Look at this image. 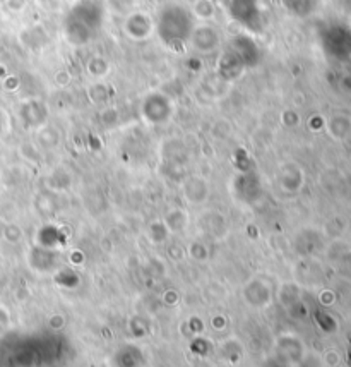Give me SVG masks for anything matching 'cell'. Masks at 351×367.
<instances>
[{"label":"cell","mask_w":351,"mask_h":367,"mask_svg":"<svg viewBox=\"0 0 351 367\" xmlns=\"http://www.w3.org/2000/svg\"><path fill=\"white\" fill-rule=\"evenodd\" d=\"M194 33V18L187 7L170 4L163 7L158 18V35L170 49H182Z\"/></svg>","instance_id":"1"},{"label":"cell","mask_w":351,"mask_h":367,"mask_svg":"<svg viewBox=\"0 0 351 367\" xmlns=\"http://www.w3.org/2000/svg\"><path fill=\"white\" fill-rule=\"evenodd\" d=\"M103 7L96 0H81L66 18V35L72 44L83 45L100 31Z\"/></svg>","instance_id":"2"},{"label":"cell","mask_w":351,"mask_h":367,"mask_svg":"<svg viewBox=\"0 0 351 367\" xmlns=\"http://www.w3.org/2000/svg\"><path fill=\"white\" fill-rule=\"evenodd\" d=\"M259 62V50L254 41L247 36H238L228 45L220 62V72L226 79H233L247 67Z\"/></svg>","instance_id":"3"},{"label":"cell","mask_w":351,"mask_h":367,"mask_svg":"<svg viewBox=\"0 0 351 367\" xmlns=\"http://www.w3.org/2000/svg\"><path fill=\"white\" fill-rule=\"evenodd\" d=\"M230 14L243 28L252 29V31H259L260 29L263 18H260V9L257 0H231Z\"/></svg>","instance_id":"4"},{"label":"cell","mask_w":351,"mask_h":367,"mask_svg":"<svg viewBox=\"0 0 351 367\" xmlns=\"http://www.w3.org/2000/svg\"><path fill=\"white\" fill-rule=\"evenodd\" d=\"M153 101L156 104V109L146 106V117L151 119V121H154V122L165 121L170 114V106H168V104H166V100L161 96H154Z\"/></svg>","instance_id":"5"}]
</instances>
